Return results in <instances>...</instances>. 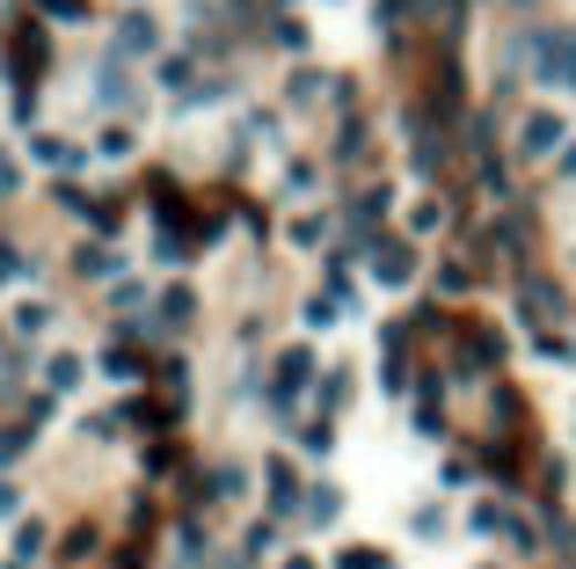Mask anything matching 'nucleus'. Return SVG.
<instances>
[{
	"label": "nucleus",
	"mask_w": 576,
	"mask_h": 569,
	"mask_svg": "<svg viewBox=\"0 0 576 569\" xmlns=\"http://www.w3.org/2000/svg\"><path fill=\"white\" fill-rule=\"evenodd\" d=\"M22 446H30L22 431H0V467H16V460H22Z\"/></svg>",
	"instance_id": "nucleus-22"
},
{
	"label": "nucleus",
	"mask_w": 576,
	"mask_h": 569,
	"mask_svg": "<svg viewBox=\"0 0 576 569\" xmlns=\"http://www.w3.org/2000/svg\"><path fill=\"white\" fill-rule=\"evenodd\" d=\"M81 373H88V365L73 358V350H52V358H44V395H59V402L81 395Z\"/></svg>",
	"instance_id": "nucleus-8"
},
{
	"label": "nucleus",
	"mask_w": 576,
	"mask_h": 569,
	"mask_svg": "<svg viewBox=\"0 0 576 569\" xmlns=\"http://www.w3.org/2000/svg\"><path fill=\"white\" fill-rule=\"evenodd\" d=\"M22 183V169H16V161H8V154H0V197H8V190H16Z\"/></svg>",
	"instance_id": "nucleus-24"
},
{
	"label": "nucleus",
	"mask_w": 576,
	"mask_h": 569,
	"mask_svg": "<svg viewBox=\"0 0 576 569\" xmlns=\"http://www.w3.org/2000/svg\"><path fill=\"white\" fill-rule=\"evenodd\" d=\"M110 44H117L124 59H146V52H161V22H154V16H140V8H124L117 30H110Z\"/></svg>",
	"instance_id": "nucleus-5"
},
{
	"label": "nucleus",
	"mask_w": 576,
	"mask_h": 569,
	"mask_svg": "<svg viewBox=\"0 0 576 569\" xmlns=\"http://www.w3.org/2000/svg\"><path fill=\"white\" fill-rule=\"evenodd\" d=\"M409 226H416V234H438V226H445V205H438V197H416V212H409Z\"/></svg>",
	"instance_id": "nucleus-13"
},
{
	"label": "nucleus",
	"mask_w": 576,
	"mask_h": 569,
	"mask_svg": "<svg viewBox=\"0 0 576 569\" xmlns=\"http://www.w3.org/2000/svg\"><path fill=\"white\" fill-rule=\"evenodd\" d=\"M263 475H270V511H278V518H292L299 504H307V489L292 482V467H285L278 453H270V460H263Z\"/></svg>",
	"instance_id": "nucleus-7"
},
{
	"label": "nucleus",
	"mask_w": 576,
	"mask_h": 569,
	"mask_svg": "<svg viewBox=\"0 0 576 569\" xmlns=\"http://www.w3.org/2000/svg\"><path fill=\"white\" fill-rule=\"evenodd\" d=\"M372 285H380V293H409V285H416V248L409 242L372 248Z\"/></svg>",
	"instance_id": "nucleus-4"
},
{
	"label": "nucleus",
	"mask_w": 576,
	"mask_h": 569,
	"mask_svg": "<svg viewBox=\"0 0 576 569\" xmlns=\"http://www.w3.org/2000/svg\"><path fill=\"white\" fill-rule=\"evenodd\" d=\"M409 534H416V540H438V534H445V504H423V511L409 518Z\"/></svg>",
	"instance_id": "nucleus-12"
},
{
	"label": "nucleus",
	"mask_w": 576,
	"mask_h": 569,
	"mask_svg": "<svg viewBox=\"0 0 576 569\" xmlns=\"http://www.w3.org/2000/svg\"><path fill=\"white\" fill-rule=\"evenodd\" d=\"M285 569H315V555H299V548H292V555H285Z\"/></svg>",
	"instance_id": "nucleus-25"
},
{
	"label": "nucleus",
	"mask_w": 576,
	"mask_h": 569,
	"mask_svg": "<svg viewBox=\"0 0 576 569\" xmlns=\"http://www.w3.org/2000/svg\"><path fill=\"white\" fill-rule=\"evenodd\" d=\"M37 555H44V526H22V534H16V562H22V569H30V562H37Z\"/></svg>",
	"instance_id": "nucleus-17"
},
{
	"label": "nucleus",
	"mask_w": 576,
	"mask_h": 569,
	"mask_svg": "<svg viewBox=\"0 0 576 569\" xmlns=\"http://www.w3.org/2000/svg\"><path fill=\"white\" fill-rule=\"evenodd\" d=\"M562 175H576V139H569V146H562Z\"/></svg>",
	"instance_id": "nucleus-26"
},
{
	"label": "nucleus",
	"mask_w": 576,
	"mask_h": 569,
	"mask_svg": "<svg viewBox=\"0 0 576 569\" xmlns=\"http://www.w3.org/2000/svg\"><path fill=\"white\" fill-rule=\"evenodd\" d=\"M307 379H315V358H307V350H285L278 373H270V402H278V409H299Z\"/></svg>",
	"instance_id": "nucleus-6"
},
{
	"label": "nucleus",
	"mask_w": 576,
	"mask_h": 569,
	"mask_svg": "<svg viewBox=\"0 0 576 569\" xmlns=\"http://www.w3.org/2000/svg\"><path fill=\"white\" fill-rule=\"evenodd\" d=\"M30 169H44V175H81V169H88V146H81V139H66V132H37V139H30Z\"/></svg>",
	"instance_id": "nucleus-3"
},
{
	"label": "nucleus",
	"mask_w": 576,
	"mask_h": 569,
	"mask_svg": "<svg viewBox=\"0 0 576 569\" xmlns=\"http://www.w3.org/2000/svg\"><path fill=\"white\" fill-rule=\"evenodd\" d=\"M103 373H110V379H140V358H132V350H117V344H110V350H103Z\"/></svg>",
	"instance_id": "nucleus-16"
},
{
	"label": "nucleus",
	"mask_w": 576,
	"mask_h": 569,
	"mask_svg": "<svg viewBox=\"0 0 576 569\" xmlns=\"http://www.w3.org/2000/svg\"><path fill=\"white\" fill-rule=\"evenodd\" d=\"M88 154H95V161H110V169H124V161L140 154V139L124 132V124H110V132H103V139H95V146H88Z\"/></svg>",
	"instance_id": "nucleus-9"
},
{
	"label": "nucleus",
	"mask_w": 576,
	"mask_h": 569,
	"mask_svg": "<svg viewBox=\"0 0 576 569\" xmlns=\"http://www.w3.org/2000/svg\"><path fill=\"white\" fill-rule=\"evenodd\" d=\"M16 511H22V489H16V482H0V518H16Z\"/></svg>",
	"instance_id": "nucleus-23"
},
{
	"label": "nucleus",
	"mask_w": 576,
	"mask_h": 569,
	"mask_svg": "<svg viewBox=\"0 0 576 569\" xmlns=\"http://www.w3.org/2000/svg\"><path fill=\"white\" fill-rule=\"evenodd\" d=\"M336 569H387V555L380 548H343V555H336Z\"/></svg>",
	"instance_id": "nucleus-18"
},
{
	"label": "nucleus",
	"mask_w": 576,
	"mask_h": 569,
	"mask_svg": "<svg viewBox=\"0 0 576 569\" xmlns=\"http://www.w3.org/2000/svg\"><path fill=\"white\" fill-rule=\"evenodd\" d=\"M22 277H30L22 271V248H0V285H22Z\"/></svg>",
	"instance_id": "nucleus-20"
},
{
	"label": "nucleus",
	"mask_w": 576,
	"mask_h": 569,
	"mask_svg": "<svg viewBox=\"0 0 576 569\" xmlns=\"http://www.w3.org/2000/svg\"><path fill=\"white\" fill-rule=\"evenodd\" d=\"M299 511H307V526H336V511H343V489H307V504H299Z\"/></svg>",
	"instance_id": "nucleus-11"
},
{
	"label": "nucleus",
	"mask_w": 576,
	"mask_h": 569,
	"mask_svg": "<svg viewBox=\"0 0 576 569\" xmlns=\"http://www.w3.org/2000/svg\"><path fill=\"white\" fill-rule=\"evenodd\" d=\"M525 59H533V81H547V88H576V30H533Z\"/></svg>",
	"instance_id": "nucleus-1"
},
{
	"label": "nucleus",
	"mask_w": 576,
	"mask_h": 569,
	"mask_svg": "<svg viewBox=\"0 0 576 569\" xmlns=\"http://www.w3.org/2000/svg\"><path fill=\"white\" fill-rule=\"evenodd\" d=\"M8 322H16L22 344H37V336L52 328V307H44V299H16V314H8Z\"/></svg>",
	"instance_id": "nucleus-10"
},
{
	"label": "nucleus",
	"mask_w": 576,
	"mask_h": 569,
	"mask_svg": "<svg viewBox=\"0 0 576 569\" xmlns=\"http://www.w3.org/2000/svg\"><path fill=\"white\" fill-rule=\"evenodd\" d=\"M343 387H358L350 373H321V409H343Z\"/></svg>",
	"instance_id": "nucleus-19"
},
{
	"label": "nucleus",
	"mask_w": 576,
	"mask_h": 569,
	"mask_svg": "<svg viewBox=\"0 0 576 569\" xmlns=\"http://www.w3.org/2000/svg\"><path fill=\"white\" fill-rule=\"evenodd\" d=\"M511 146H518V161H547L569 146V118L562 110H525L518 132H511Z\"/></svg>",
	"instance_id": "nucleus-2"
},
{
	"label": "nucleus",
	"mask_w": 576,
	"mask_h": 569,
	"mask_svg": "<svg viewBox=\"0 0 576 569\" xmlns=\"http://www.w3.org/2000/svg\"><path fill=\"white\" fill-rule=\"evenodd\" d=\"M73 263H81V277H110V271H124V263L110 256V248H81Z\"/></svg>",
	"instance_id": "nucleus-14"
},
{
	"label": "nucleus",
	"mask_w": 576,
	"mask_h": 569,
	"mask_svg": "<svg viewBox=\"0 0 576 569\" xmlns=\"http://www.w3.org/2000/svg\"><path fill=\"white\" fill-rule=\"evenodd\" d=\"M329 438H336V431H329V424H307V453H315V460H329V453H336V446H329Z\"/></svg>",
	"instance_id": "nucleus-21"
},
{
	"label": "nucleus",
	"mask_w": 576,
	"mask_h": 569,
	"mask_svg": "<svg viewBox=\"0 0 576 569\" xmlns=\"http://www.w3.org/2000/svg\"><path fill=\"white\" fill-rule=\"evenodd\" d=\"M321 234H329V220H315V212H307V220H292V226H285V242H299V248H315Z\"/></svg>",
	"instance_id": "nucleus-15"
}]
</instances>
